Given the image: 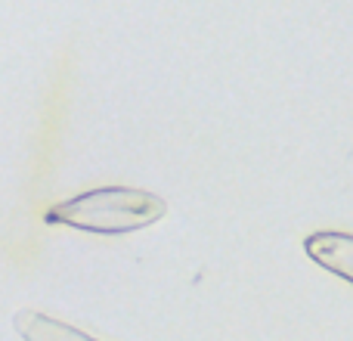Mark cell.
Wrapping results in <instances>:
<instances>
[{"mask_svg": "<svg viewBox=\"0 0 353 341\" xmlns=\"http://www.w3.org/2000/svg\"><path fill=\"white\" fill-rule=\"evenodd\" d=\"M12 323H16V332L25 341H97L87 335V332L74 329L68 323H59V320L47 317V313H37V311H19Z\"/></svg>", "mask_w": 353, "mask_h": 341, "instance_id": "3957f363", "label": "cell"}, {"mask_svg": "<svg viewBox=\"0 0 353 341\" xmlns=\"http://www.w3.org/2000/svg\"><path fill=\"white\" fill-rule=\"evenodd\" d=\"M165 214H168V202L161 195L130 186H103L72 195L65 202H56L43 214V220L56 226H74V230L84 233L118 236V233L143 230V226L161 220Z\"/></svg>", "mask_w": 353, "mask_h": 341, "instance_id": "6da1fadb", "label": "cell"}, {"mask_svg": "<svg viewBox=\"0 0 353 341\" xmlns=\"http://www.w3.org/2000/svg\"><path fill=\"white\" fill-rule=\"evenodd\" d=\"M304 251L329 273L353 282V233H313L307 236Z\"/></svg>", "mask_w": 353, "mask_h": 341, "instance_id": "7a4b0ae2", "label": "cell"}]
</instances>
